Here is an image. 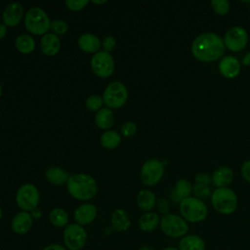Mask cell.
I'll use <instances>...</instances> for the list:
<instances>
[{
    "mask_svg": "<svg viewBox=\"0 0 250 250\" xmlns=\"http://www.w3.org/2000/svg\"><path fill=\"white\" fill-rule=\"evenodd\" d=\"M194 59L202 62H211L221 59L226 51L223 38L214 32L197 35L190 46Z\"/></svg>",
    "mask_w": 250,
    "mask_h": 250,
    "instance_id": "cell-1",
    "label": "cell"
},
{
    "mask_svg": "<svg viewBox=\"0 0 250 250\" xmlns=\"http://www.w3.org/2000/svg\"><path fill=\"white\" fill-rule=\"evenodd\" d=\"M68 193L77 200H90L98 192V184L96 180L86 173H77L71 175L66 183Z\"/></svg>",
    "mask_w": 250,
    "mask_h": 250,
    "instance_id": "cell-2",
    "label": "cell"
},
{
    "mask_svg": "<svg viewBox=\"0 0 250 250\" xmlns=\"http://www.w3.org/2000/svg\"><path fill=\"white\" fill-rule=\"evenodd\" d=\"M180 215L188 223H200L203 222L208 216V207L203 202L202 199H199L195 196H189L183 199L179 203Z\"/></svg>",
    "mask_w": 250,
    "mask_h": 250,
    "instance_id": "cell-3",
    "label": "cell"
},
{
    "mask_svg": "<svg viewBox=\"0 0 250 250\" xmlns=\"http://www.w3.org/2000/svg\"><path fill=\"white\" fill-rule=\"evenodd\" d=\"M213 208L222 215L232 214L238 204L235 192L229 188H218L212 191L210 196Z\"/></svg>",
    "mask_w": 250,
    "mask_h": 250,
    "instance_id": "cell-4",
    "label": "cell"
},
{
    "mask_svg": "<svg viewBox=\"0 0 250 250\" xmlns=\"http://www.w3.org/2000/svg\"><path fill=\"white\" fill-rule=\"evenodd\" d=\"M24 26L32 34L44 35L51 28V21L42 8L34 6L29 8L24 16Z\"/></svg>",
    "mask_w": 250,
    "mask_h": 250,
    "instance_id": "cell-5",
    "label": "cell"
},
{
    "mask_svg": "<svg viewBox=\"0 0 250 250\" xmlns=\"http://www.w3.org/2000/svg\"><path fill=\"white\" fill-rule=\"evenodd\" d=\"M160 229L168 237L182 238L188 234L189 226L188 223L177 214L169 213L160 218Z\"/></svg>",
    "mask_w": 250,
    "mask_h": 250,
    "instance_id": "cell-6",
    "label": "cell"
},
{
    "mask_svg": "<svg viewBox=\"0 0 250 250\" xmlns=\"http://www.w3.org/2000/svg\"><path fill=\"white\" fill-rule=\"evenodd\" d=\"M128 99V90L121 81H112L104 89L103 94L104 104L108 108H119L123 106Z\"/></svg>",
    "mask_w": 250,
    "mask_h": 250,
    "instance_id": "cell-7",
    "label": "cell"
},
{
    "mask_svg": "<svg viewBox=\"0 0 250 250\" xmlns=\"http://www.w3.org/2000/svg\"><path fill=\"white\" fill-rule=\"evenodd\" d=\"M40 200V194L37 188L32 184L21 185L16 194L17 205L22 211H33L37 208Z\"/></svg>",
    "mask_w": 250,
    "mask_h": 250,
    "instance_id": "cell-8",
    "label": "cell"
},
{
    "mask_svg": "<svg viewBox=\"0 0 250 250\" xmlns=\"http://www.w3.org/2000/svg\"><path fill=\"white\" fill-rule=\"evenodd\" d=\"M64 247L68 250H81L87 241L85 229L78 224H68L62 233Z\"/></svg>",
    "mask_w": 250,
    "mask_h": 250,
    "instance_id": "cell-9",
    "label": "cell"
},
{
    "mask_svg": "<svg viewBox=\"0 0 250 250\" xmlns=\"http://www.w3.org/2000/svg\"><path fill=\"white\" fill-rule=\"evenodd\" d=\"M164 175V163L156 158H150L144 162L141 168L142 183L147 187L154 186L160 182Z\"/></svg>",
    "mask_w": 250,
    "mask_h": 250,
    "instance_id": "cell-10",
    "label": "cell"
},
{
    "mask_svg": "<svg viewBox=\"0 0 250 250\" xmlns=\"http://www.w3.org/2000/svg\"><path fill=\"white\" fill-rule=\"evenodd\" d=\"M90 65L93 72L101 78H106L114 71L113 57L110 55V53L103 50L98 51L92 56Z\"/></svg>",
    "mask_w": 250,
    "mask_h": 250,
    "instance_id": "cell-11",
    "label": "cell"
},
{
    "mask_svg": "<svg viewBox=\"0 0 250 250\" xmlns=\"http://www.w3.org/2000/svg\"><path fill=\"white\" fill-rule=\"evenodd\" d=\"M223 40L226 49L231 52H240L247 46L249 35L245 28L232 26L226 31Z\"/></svg>",
    "mask_w": 250,
    "mask_h": 250,
    "instance_id": "cell-12",
    "label": "cell"
},
{
    "mask_svg": "<svg viewBox=\"0 0 250 250\" xmlns=\"http://www.w3.org/2000/svg\"><path fill=\"white\" fill-rule=\"evenodd\" d=\"M219 72L228 79H232L238 76L241 69V63L233 56H226L221 59L218 64Z\"/></svg>",
    "mask_w": 250,
    "mask_h": 250,
    "instance_id": "cell-13",
    "label": "cell"
},
{
    "mask_svg": "<svg viewBox=\"0 0 250 250\" xmlns=\"http://www.w3.org/2000/svg\"><path fill=\"white\" fill-rule=\"evenodd\" d=\"M23 17V7L20 2L9 3L3 11V23L7 26H16Z\"/></svg>",
    "mask_w": 250,
    "mask_h": 250,
    "instance_id": "cell-14",
    "label": "cell"
},
{
    "mask_svg": "<svg viewBox=\"0 0 250 250\" xmlns=\"http://www.w3.org/2000/svg\"><path fill=\"white\" fill-rule=\"evenodd\" d=\"M97 213L98 210L94 204L83 203L75 209L73 217L76 224L83 227L85 225H89L90 223H92L96 219Z\"/></svg>",
    "mask_w": 250,
    "mask_h": 250,
    "instance_id": "cell-15",
    "label": "cell"
},
{
    "mask_svg": "<svg viewBox=\"0 0 250 250\" xmlns=\"http://www.w3.org/2000/svg\"><path fill=\"white\" fill-rule=\"evenodd\" d=\"M32 216L29 212L21 211L17 213L12 219L11 227L15 233L17 234H25L27 233L32 227Z\"/></svg>",
    "mask_w": 250,
    "mask_h": 250,
    "instance_id": "cell-16",
    "label": "cell"
},
{
    "mask_svg": "<svg viewBox=\"0 0 250 250\" xmlns=\"http://www.w3.org/2000/svg\"><path fill=\"white\" fill-rule=\"evenodd\" d=\"M40 49L43 54L48 57L56 56L61 49V40L59 36L53 32L44 34L40 39Z\"/></svg>",
    "mask_w": 250,
    "mask_h": 250,
    "instance_id": "cell-17",
    "label": "cell"
},
{
    "mask_svg": "<svg viewBox=\"0 0 250 250\" xmlns=\"http://www.w3.org/2000/svg\"><path fill=\"white\" fill-rule=\"evenodd\" d=\"M212 183L218 188H228L233 180V172L229 167L221 166L217 168L212 174Z\"/></svg>",
    "mask_w": 250,
    "mask_h": 250,
    "instance_id": "cell-18",
    "label": "cell"
},
{
    "mask_svg": "<svg viewBox=\"0 0 250 250\" xmlns=\"http://www.w3.org/2000/svg\"><path fill=\"white\" fill-rule=\"evenodd\" d=\"M178 248L179 250H205L206 243L200 235L188 233L180 238Z\"/></svg>",
    "mask_w": 250,
    "mask_h": 250,
    "instance_id": "cell-19",
    "label": "cell"
},
{
    "mask_svg": "<svg viewBox=\"0 0 250 250\" xmlns=\"http://www.w3.org/2000/svg\"><path fill=\"white\" fill-rule=\"evenodd\" d=\"M78 47L86 53H97L102 46L100 38L93 33H83L78 37Z\"/></svg>",
    "mask_w": 250,
    "mask_h": 250,
    "instance_id": "cell-20",
    "label": "cell"
},
{
    "mask_svg": "<svg viewBox=\"0 0 250 250\" xmlns=\"http://www.w3.org/2000/svg\"><path fill=\"white\" fill-rule=\"evenodd\" d=\"M110 223L112 229L117 232H124L131 226L130 217L128 213L123 209H116L112 212Z\"/></svg>",
    "mask_w": 250,
    "mask_h": 250,
    "instance_id": "cell-21",
    "label": "cell"
},
{
    "mask_svg": "<svg viewBox=\"0 0 250 250\" xmlns=\"http://www.w3.org/2000/svg\"><path fill=\"white\" fill-rule=\"evenodd\" d=\"M192 192V186L187 179H179L176 184L175 188L171 192V198L173 201L180 203L183 199L188 198L190 196Z\"/></svg>",
    "mask_w": 250,
    "mask_h": 250,
    "instance_id": "cell-22",
    "label": "cell"
},
{
    "mask_svg": "<svg viewBox=\"0 0 250 250\" xmlns=\"http://www.w3.org/2000/svg\"><path fill=\"white\" fill-rule=\"evenodd\" d=\"M139 228L142 231L150 232L156 229L160 225V218L155 212H145L139 219Z\"/></svg>",
    "mask_w": 250,
    "mask_h": 250,
    "instance_id": "cell-23",
    "label": "cell"
},
{
    "mask_svg": "<svg viewBox=\"0 0 250 250\" xmlns=\"http://www.w3.org/2000/svg\"><path fill=\"white\" fill-rule=\"evenodd\" d=\"M156 201L155 194L149 189H142L137 194V205L145 212H150L156 206Z\"/></svg>",
    "mask_w": 250,
    "mask_h": 250,
    "instance_id": "cell-24",
    "label": "cell"
},
{
    "mask_svg": "<svg viewBox=\"0 0 250 250\" xmlns=\"http://www.w3.org/2000/svg\"><path fill=\"white\" fill-rule=\"evenodd\" d=\"M45 176L48 182L54 185H63L67 183L70 177L64 169L58 166L49 167L45 172Z\"/></svg>",
    "mask_w": 250,
    "mask_h": 250,
    "instance_id": "cell-25",
    "label": "cell"
},
{
    "mask_svg": "<svg viewBox=\"0 0 250 250\" xmlns=\"http://www.w3.org/2000/svg\"><path fill=\"white\" fill-rule=\"evenodd\" d=\"M95 123L101 129H109L114 123L113 111L108 107H102L95 115Z\"/></svg>",
    "mask_w": 250,
    "mask_h": 250,
    "instance_id": "cell-26",
    "label": "cell"
},
{
    "mask_svg": "<svg viewBox=\"0 0 250 250\" xmlns=\"http://www.w3.org/2000/svg\"><path fill=\"white\" fill-rule=\"evenodd\" d=\"M15 45L17 50L21 54H29L35 49V41L33 37L27 33H22L17 36Z\"/></svg>",
    "mask_w": 250,
    "mask_h": 250,
    "instance_id": "cell-27",
    "label": "cell"
},
{
    "mask_svg": "<svg viewBox=\"0 0 250 250\" xmlns=\"http://www.w3.org/2000/svg\"><path fill=\"white\" fill-rule=\"evenodd\" d=\"M100 142L104 147H105L107 149H113V148H116L120 145L121 136L116 131L107 130L102 134Z\"/></svg>",
    "mask_w": 250,
    "mask_h": 250,
    "instance_id": "cell-28",
    "label": "cell"
},
{
    "mask_svg": "<svg viewBox=\"0 0 250 250\" xmlns=\"http://www.w3.org/2000/svg\"><path fill=\"white\" fill-rule=\"evenodd\" d=\"M49 220L51 224L57 228H65L68 225V215L64 209L60 207L51 210Z\"/></svg>",
    "mask_w": 250,
    "mask_h": 250,
    "instance_id": "cell-29",
    "label": "cell"
},
{
    "mask_svg": "<svg viewBox=\"0 0 250 250\" xmlns=\"http://www.w3.org/2000/svg\"><path fill=\"white\" fill-rule=\"evenodd\" d=\"M211 7L218 16H226L229 12V2L228 0H212Z\"/></svg>",
    "mask_w": 250,
    "mask_h": 250,
    "instance_id": "cell-30",
    "label": "cell"
},
{
    "mask_svg": "<svg viewBox=\"0 0 250 250\" xmlns=\"http://www.w3.org/2000/svg\"><path fill=\"white\" fill-rule=\"evenodd\" d=\"M104 104L103 97L98 95H91L85 101V105L89 110L92 111H99Z\"/></svg>",
    "mask_w": 250,
    "mask_h": 250,
    "instance_id": "cell-31",
    "label": "cell"
},
{
    "mask_svg": "<svg viewBox=\"0 0 250 250\" xmlns=\"http://www.w3.org/2000/svg\"><path fill=\"white\" fill-rule=\"evenodd\" d=\"M51 30L53 31V33H55L58 36L62 35L67 32L68 24L65 21L57 19V20H54L51 21Z\"/></svg>",
    "mask_w": 250,
    "mask_h": 250,
    "instance_id": "cell-32",
    "label": "cell"
},
{
    "mask_svg": "<svg viewBox=\"0 0 250 250\" xmlns=\"http://www.w3.org/2000/svg\"><path fill=\"white\" fill-rule=\"evenodd\" d=\"M192 192L194 193L195 197H197L199 199L208 198L212 194L210 186L199 185V184H195L194 186H192Z\"/></svg>",
    "mask_w": 250,
    "mask_h": 250,
    "instance_id": "cell-33",
    "label": "cell"
},
{
    "mask_svg": "<svg viewBox=\"0 0 250 250\" xmlns=\"http://www.w3.org/2000/svg\"><path fill=\"white\" fill-rule=\"evenodd\" d=\"M138 130V126L135 122L133 121H127L124 122L120 128V133L123 137L125 138H129L134 136L137 133Z\"/></svg>",
    "mask_w": 250,
    "mask_h": 250,
    "instance_id": "cell-34",
    "label": "cell"
},
{
    "mask_svg": "<svg viewBox=\"0 0 250 250\" xmlns=\"http://www.w3.org/2000/svg\"><path fill=\"white\" fill-rule=\"evenodd\" d=\"M64 3L69 10L80 11L88 5L89 1L88 0H66Z\"/></svg>",
    "mask_w": 250,
    "mask_h": 250,
    "instance_id": "cell-35",
    "label": "cell"
},
{
    "mask_svg": "<svg viewBox=\"0 0 250 250\" xmlns=\"http://www.w3.org/2000/svg\"><path fill=\"white\" fill-rule=\"evenodd\" d=\"M116 46V40L113 36L111 35H107L104 36L103 41H102V47H103V51L110 53L115 49Z\"/></svg>",
    "mask_w": 250,
    "mask_h": 250,
    "instance_id": "cell-36",
    "label": "cell"
},
{
    "mask_svg": "<svg viewBox=\"0 0 250 250\" xmlns=\"http://www.w3.org/2000/svg\"><path fill=\"white\" fill-rule=\"evenodd\" d=\"M156 206L158 211L164 216L169 214V210H170V202L167 198L161 197L156 201Z\"/></svg>",
    "mask_w": 250,
    "mask_h": 250,
    "instance_id": "cell-37",
    "label": "cell"
},
{
    "mask_svg": "<svg viewBox=\"0 0 250 250\" xmlns=\"http://www.w3.org/2000/svg\"><path fill=\"white\" fill-rule=\"evenodd\" d=\"M194 181H195V184L210 186L212 183V177L207 173H199L195 176Z\"/></svg>",
    "mask_w": 250,
    "mask_h": 250,
    "instance_id": "cell-38",
    "label": "cell"
},
{
    "mask_svg": "<svg viewBox=\"0 0 250 250\" xmlns=\"http://www.w3.org/2000/svg\"><path fill=\"white\" fill-rule=\"evenodd\" d=\"M241 176L243 179L250 184V160H246L242 163L241 168H240Z\"/></svg>",
    "mask_w": 250,
    "mask_h": 250,
    "instance_id": "cell-39",
    "label": "cell"
},
{
    "mask_svg": "<svg viewBox=\"0 0 250 250\" xmlns=\"http://www.w3.org/2000/svg\"><path fill=\"white\" fill-rule=\"evenodd\" d=\"M43 250H67V249L64 246L61 245V244L53 243V244L47 245L45 248H43Z\"/></svg>",
    "mask_w": 250,
    "mask_h": 250,
    "instance_id": "cell-40",
    "label": "cell"
},
{
    "mask_svg": "<svg viewBox=\"0 0 250 250\" xmlns=\"http://www.w3.org/2000/svg\"><path fill=\"white\" fill-rule=\"evenodd\" d=\"M7 33V25L3 22H0V40L6 35Z\"/></svg>",
    "mask_w": 250,
    "mask_h": 250,
    "instance_id": "cell-41",
    "label": "cell"
},
{
    "mask_svg": "<svg viewBox=\"0 0 250 250\" xmlns=\"http://www.w3.org/2000/svg\"><path fill=\"white\" fill-rule=\"evenodd\" d=\"M242 64L243 65H250V52H248L242 59Z\"/></svg>",
    "mask_w": 250,
    "mask_h": 250,
    "instance_id": "cell-42",
    "label": "cell"
},
{
    "mask_svg": "<svg viewBox=\"0 0 250 250\" xmlns=\"http://www.w3.org/2000/svg\"><path fill=\"white\" fill-rule=\"evenodd\" d=\"M138 250H155V249L150 245H144V246L140 247Z\"/></svg>",
    "mask_w": 250,
    "mask_h": 250,
    "instance_id": "cell-43",
    "label": "cell"
},
{
    "mask_svg": "<svg viewBox=\"0 0 250 250\" xmlns=\"http://www.w3.org/2000/svg\"><path fill=\"white\" fill-rule=\"evenodd\" d=\"M160 250H179L178 247H174V246H167V247H164Z\"/></svg>",
    "mask_w": 250,
    "mask_h": 250,
    "instance_id": "cell-44",
    "label": "cell"
},
{
    "mask_svg": "<svg viewBox=\"0 0 250 250\" xmlns=\"http://www.w3.org/2000/svg\"><path fill=\"white\" fill-rule=\"evenodd\" d=\"M92 2H93L94 4H98V5H99V4H104V3H106L105 0H103V1H96V0H93Z\"/></svg>",
    "mask_w": 250,
    "mask_h": 250,
    "instance_id": "cell-45",
    "label": "cell"
},
{
    "mask_svg": "<svg viewBox=\"0 0 250 250\" xmlns=\"http://www.w3.org/2000/svg\"><path fill=\"white\" fill-rule=\"evenodd\" d=\"M1 219H2V209L0 207V221H1Z\"/></svg>",
    "mask_w": 250,
    "mask_h": 250,
    "instance_id": "cell-46",
    "label": "cell"
},
{
    "mask_svg": "<svg viewBox=\"0 0 250 250\" xmlns=\"http://www.w3.org/2000/svg\"><path fill=\"white\" fill-rule=\"evenodd\" d=\"M2 95V86H1V84H0V96Z\"/></svg>",
    "mask_w": 250,
    "mask_h": 250,
    "instance_id": "cell-47",
    "label": "cell"
}]
</instances>
